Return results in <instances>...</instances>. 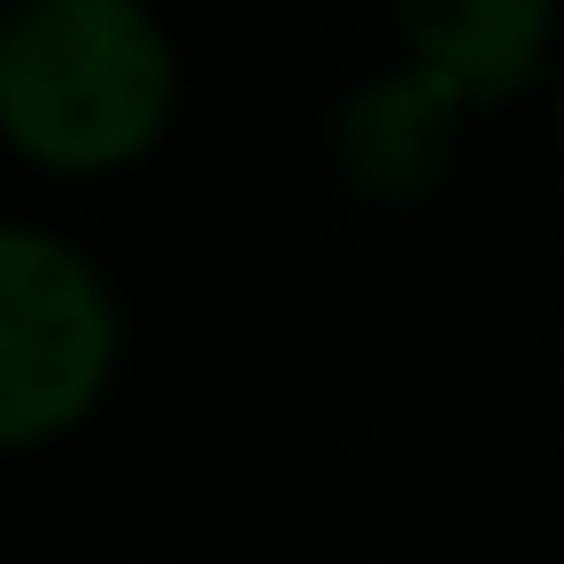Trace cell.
Wrapping results in <instances>:
<instances>
[{
    "instance_id": "cell-4",
    "label": "cell",
    "mask_w": 564,
    "mask_h": 564,
    "mask_svg": "<svg viewBox=\"0 0 564 564\" xmlns=\"http://www.w3.org/2000/svg\"><path fill=\"white\" fill-rule=\"evenodd\" d=\"M457 117L465 100L423 67L373 75L349 108H340V166H349L357 192L373 199H406L423 183H441L448 150H457Z\"/></svg>"
},
{
    "instance_id": "cell-1",
    "label": "cell",
    "mask_w": 564,
    "mask_h": 564,
    "mask_svg": "<svg viewBox=\"0 0 564 564\" xmlns=\"http://www.w3.org/2000/svg\"><path fill=\"white\" fill-rule=\"evenodd\" d=\"M175 84V42L141 0H18L0 18V141L42 175L150 159Z\"/></svg>"
},
{
    "instance_id": "cell-5",
    "label": "cell",
    "mask_w": 564,
    "mask_h": 564,
    "mask_svg": "<svg viewBox=\"0 0 564 564\" xmlns=\"http://www.w3.org/2000/svg\"><path fill=\"white\" fill-rule=\"evenodd\" d=\"M556 133H564V91H556Z\"/></svg>"
},
{
    "instance_id": "cell-3",
    "label": "cell",
    "mask_w": 564,
    "mask_h": 564,
    "mask_svg": "<svg viewBox=\"0 0 564 564\" xmlns=\"http://www.w3.org/2000/svg\"><path fill=\"white\" fill-rule=\"evenodd\" d=\"M406 67L441 75L465 108H498L540 75L556 0H390Z\"/></svg>"
},
{
    "instance_id": "cell-2",
    "label": "cell",
    "mask_w": 564,
    "mask_h": 564,
    "mask_svg": "<svg viewBox=\"0 0 564 564\" xmlns=\"http://www.w3.org/2000/svg\"><path fill=\"white\" fill-rule=\"evenodd\" d=\"M117 340V300L84 249L0 225V457L75 432L108 399Z\"/></svg>"
}]
</instances>
